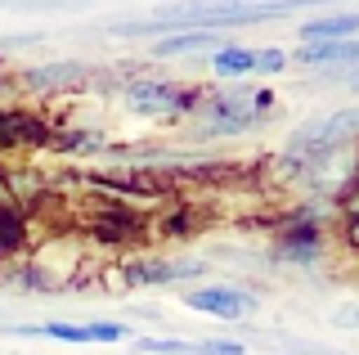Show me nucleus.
I'll return each mask as SVG.
<instances>
[{"label":"nucleus","mask_w":359,"mask_h":355,"mask_svg":"<svg viewBox=\"0 0 359 355\" xmlns=\"http://www.w3.org/2000/svg\"><path fill=\"white\" fill-rule=\"evenodd\" d=\"M274 108V91H220L216 99H202L198 113L207 117L202 121V135H238V130L256 126V117H265Z\"/></svg>","instance_id":"f257e3e1"},{"label":"nucleus","mask_w":359,"mask_h":355,"mask_svg":"<svg viewBox=\"0 0 359 355\" xmlns=\"http://www.w3.org/2000/svg\"><path fill=\"white\" fill-rule=\"evenodd\" d=\"M121 95H126V108L140 117H180V113H198L202 104L198 91L162 81V76H135V81L121 86Z\"/></svg>","instance_id":"f03ea898"},{"label":"nucleus","mask_w":359,"mask_h":355,"mask_svg":"<svg viewBox=\"0 0 359 355\" xmlns=\"http://www.w3.org/2000/svg\"><path fill=\"white\" fill-rule=\"evenodd\" d=\"M184 306L198 310V315L220 319V324H238V319H247L256 310V293H247L238 283H202L184 293Z\"/></svg>","instance_id":"7ed1b4c3"},{"label":"nucleus","mask_w":359,"mask_h":355,"mask_svg":"<svg viewBox=\"0 0 359 355\" xmlns=\"http://www.w3.org/2000/svg\"><path fill=\"white\" fill-rule=\"evenodd\" d=\"M224 46H233V36L229 32H171V36H162V41H153V59H198V54H216V50H224Z\"/></svg>","instance_id":"20e7f679"},{"label":"nucleus","mask_w":359,"mask_h":355,"mask_svg":"<svg viewBox=\"0 0 359 355\" xmlns=\"http://www.w3.org/2000/svg\"><path fill=\"white\" fill-rule=\"evenodd\" d=\"M90 68L81 59H54V63H36V68L22 72V81L32 86L36 95H59V91H72L76 81H86Z\"/></svg>","instance_id":"39448f33"},{"label":"nucleus","mask_w":359,"mask_h":355,"mask_svg":"<svg viewBox=\"0 0 359 355\" xmlns=\"http://www.w3.org/2000/svg\"><path fill=\"white\" fill-rule=\"evenodd\" d=\"M297 41H359V9H332L297 23Z\"/></svg>","instance_id":"423d86ee"},{"label":"nucleus","mask_w":359,"mask_h":355,"mask_svg":"<svg viewBox=\"0 0 359 355\" xmlns=\"http://www.w3.org/2000/svg\"><path fill=\"white\" fill-rule=\"evenodd\" d=\"M278 257L292 261V265H314L323 257V229L319 225H292L278 239Z\"/></svg>","instance_id":"0eeeda50"},{"label":"nucleus","mask_w":359,"mask_h":355,"mask_svg":"<svg viewBox=\"0 0 359 355\" xmlns=\"http://www.w3.org/2000/svg\"><path fill=\"white\" fill-rule=\"evenodd\" d=\"M198 270V261H135L126 270L130 283H144V288H166V283H180Z\"/></svg>","instance_id":"6e6552de"},{"label":"nucleus","mask_w":359,"mask_h":355,"mask_svg":"<svg viewBox=\"0 0 359 355\" xmlns=\"http://www.w3.org/2000/svg\"><path fill=\"white\" fill-rule=\"evenodd\" d=\"M216 76H256V50L252 46H224L207 59Z\"/></svg>","instance_id":"1a4fd4ad"},{"label":"nucleus","mask_w":359,"mask_h":355,"mask_svg":"<svg viewBox=\"0 0 359 355\" xmlns=\"http://www.w3.org/2000/svg\"><path fill=\"white\" fill-rule=\"evenodd\" d=\"M130 351L135 355H194V342H184V337H149V333H140Z\"/></svg>","instance_id":"9d476101"},{"label":"nucleus","mask_w":359,"mask_h":355,"mask_svg":"<svg viewBox=\"0 0 359 355\" xmlns=\"http://www.w3.org/2000/svg\"><path fill=\"white\" fill-rule=\"evenodd\" d=\"M287 63H292V54L278 46L256 50V76H278V72H287Z\"/></svg>","instance_id":"9b49d317"},{"label":"nucleus","mask_w":359,"mask_h":355,"mask_svg":"<svg viewBox=\"0 0 359 355\" xmlns=\"http://www.w3.org/2000/svg\"><path fill=\"white\" fill-rule=\"evenodd\" d=\"M194 355H247V347L233 337H202L194 342Z\"/></svg>","instance_id":"f8f14e48"},{"label":"nucleus","mask_w":359,"mask_h":355,"mask_svg":"<svg viewBox=\"0 0 359 355\" xmlns=\"http://www.w3.org/2000/svg\"><path fill=\"white\" fill-rule=\"evenodd\" d=\"M346 243L359 252V220H346Z\"/></svg>","instance_id":"ddd939ff"},{"label":"nucleus","mask_w":359,"mask_h":355,"mask_svg":"<svg viewBox=\"0 0 359 355\" xmlns=\"http://www.w3.org/2000/svg\"><path fill=\"white\" fill-rule=\"evenodd\" d=\"M351 315H337V324H351V328H359V306H346Z\"/></svg>","instance_id":"4468645a"},{"label":"nucleus","mask_w":359,"mask_h":355,"mask_svg":"<svg viewBox=\"0 0 359 355\" xmlns=\"http://www.w3.org/2000/svg\"><path fill=\"white\" fill-rule=\"evenodd\" d=\"M283 355H328V351H314V347H297V351H283Z\"/></svg>","instance_id":"2eb2a0df"},{"label":"nucleus","mask_w":359,"mask_h":355,"mask_svg":"<svg viewBox=\"0 0 359 355\" xmlns=\"http://www.w3.org/2000/svg\"><path fill=\"white\" fill-rule=\"evenodd\" d=\"M351 91H355V95H359V72H355V81H351Z\"/></svg>","instance_id":"dca6fc26"},{"label":"nucleus","mask_w":359,"mask_h":355,"mask_svg":"<svg viewBox=\"0 0 359 355\" xmlns=\"http://www.w3.org/2000/svg\"><path fill=\"white\" fill-rule=\"evenodd\" d=\"M0 68H5V54H0Z\"/></svg>","instance_id":"f3484780"}]
</instances>
